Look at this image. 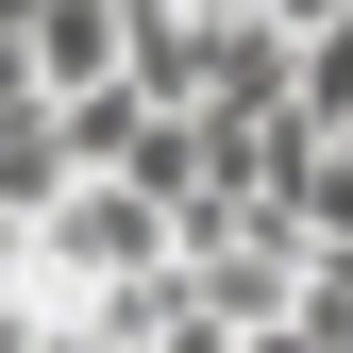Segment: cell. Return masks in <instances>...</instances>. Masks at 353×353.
I'll list each match as a JSON object with an SVG mask.
<instances>
[{"instance_id":"obj_1","label":"cell","mask_w":353,"mask_h":353,"mask_svg":"<svg viewBox=\"0 0 353 353\" xmlns=\"http://www.w3.org/2000/svg\"><path fill=\"white\" fill-rule=\"evenodd\" d=\"M286 101L320 118V135L353 118V0H336V17H303V84H286Z\"/></svg>"}]
</instances>
